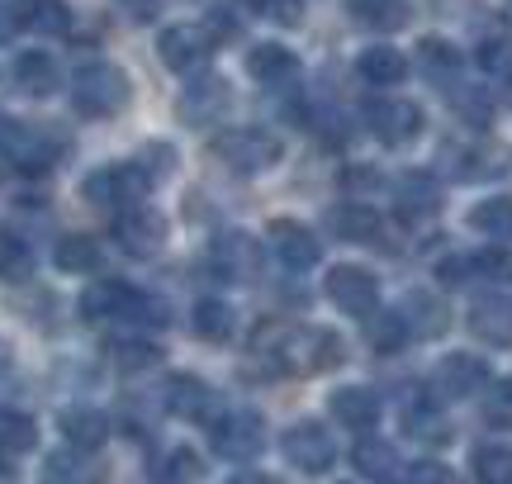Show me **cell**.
<instances>
[{
  "label": "cell",
  "mask_w": 512,
  "mask_h": 484,
  "mask_svg": "<svg viewBox=\"0 0 512 484\" xmlns=\"http://www.w3.org/2000/svg\"><path fill=\"white\" fill-rule=\"evenodd\" d=\"M266 356L275 361V371L285 375H323L332 366H342V337L332 328H318V323L280 328L275 342L266 347Z\"/></svg>",
  "instance_id": "6da1fadb"
},
{
  "label": "cell",
  "mask_w": 512,
  "mask_h": 484,
  "mask_svg": "<svg viewBox=\"0 0 512 484\" xmlns=\"http://www.w3.org/2000/svg\"><path fill=\"white\" fill-rule=\"evenodd\" d=\"M128 100H133V81L114 62H91L72 76V105L86 119H114L128 110Z\"/></svg>",
  "instance_id": "7a4b0ae2"
},
{
  "label": "cell",
  "mask_w": 512,
  "mask_h": 484,
  "mask_svg": "<svg viewBox=\"0 0 512 484\" xmlns=\"http://www.w3.org/2000/svg\"><path fill=\"white\" fill-rule=\"evenodd\" d=\"M441 171L451 181H498L512 171V148L503 138H489V133L451 138V143H441Z\"/></svg>",
  "instance_id": "3957f363"
},
{
  "label": "cell",
  "mask_w": 512,
  "mask_h": 484,
  "mask_svg": "<svg viewBox=\"0 0 512 484\" xmlns=\"http://www.w3.org/2000/svg\"><path fill=\"white\" fill-rule=\"evenodd\" d=\"M152 190H157V181L143 171V162H119V167L91 171L81 195H86L91 205H105V209H133V205H143Z\"/></svg>",
  "instance_id": "277c9868"
},
{
  "label": "cell",
  "mask_w": 512,
  "mask_h": 484,
  "mask_svg": "<svg viewBox=\"0 0 512 484\" xmlns=\"http://www.w3.org/2000/svg\"><path fill=\"white\" fill-rule=\"evenodd\" d=\"M214 157H219L228 171L252 176V171H266L280 162V138L266 129H223L219 138H214Z\"/></svg>",
  "instance_id": "5b68a950"
},
{
  "label": "cell",
  "mask_w": 512,
  "mask_h": 484,
  "mask_svg": "<svg viewBox=\"0 0 512 484\" xmlns=\"http://www.w3.org/2000/svg\"><path fill=\"white\" fill-rule=\"evenodd\" d=\"M209 447L219 451L223 461H256L266 447V428L252 409H228L209 418Z\"/></svg>",
  "instance_id": "8992f818"
},
{
  "label": "cell",
  "mask_w": 512,
  "mask_h": 484,
  "mask_svg": "<svg viewBox=\"0 0 512 484\" xmlns=\"http://www.w3.org/2000/svg\"><path fill=\"white\" fill-rule=\"evenodd\" d=\"M209 266L228 285H247V280L261 276V242L252 233H242V228H228V233L209 242Z\"/></svg>",
  "instance_id": "52a82bcc"
},
{
  "label": "cell",
  "mask_w": 512,
  "mask_h": 484,
  "mask_svg": "<svg viewBox=\"0 0 512 484\" xmlns=\"http://www.w3.org/2000/svg\"><path fill=\"white\" fill-rule=\"evenodd\" d=\"M214 48H219V43H214V34H209L204 24H171V29H162V38H157V57H162V67H171L176 76L200 72Z\"/></svg>",
  "instance_id": "ba28073f"
},
{
  "label": "cell",
  "mask_w": 512,
  "mask_h": 484,
  "mask_svg": "<svg viewBox=\"0 0 512 484\" xmlns=\"http://www.w3.org/2000/svg\"><path fill=\"white\" fill-rule=\"evenodd\" d=\"M489 380L494 375H489V361L479 352H451L441 356L437 371H432V394L437 399H475Z\"/></svg>",
  "instance_id": "9c48e42d"
},
{
  "label": "cell",
  "mask_w": 512,
  "mask_h": 484,
  "mask_svg": "<svg viewBox=\"0 0 512 484\" xmlns=\"http://www.w3.org/2000/svg\"><path fill=\"white\" fill-rule=\"evenodd\" d=\"M166 233H171V224L152 205H133L114 219V242L128 257H157L166 247Z\"/></svg>",
  "instance_id": "30bf717a"
},
{
  "label": "cell",
  "mask_w": 512,
  "mask_h": 484,
  "mask_svg": "<svg viewBox=\"0 0 512 484\" xmlns=\"http://www.w3.org/2000/svg\"><path fill=\"white\" fill-rule=\"evenodd\" d=\"M280 451H285V461L299 466L304 475H323V470H332V461H337V447H332L328 428H318L313 418H299L294 428H285Z\"/></svg>",
  "instance_id": "8fae6325"
},
{
  "label": "cell",
  "mask_w": 512,
  "mask_h": 484,
  "mask_svg": "<svg viewBox=\"0 0 512 484\" xmlns=\"http://www.w3.org/2000/svg\"><path fill=\"white\" fill-rule=\"evenodd\" d=\"M328 299L351 318H370L380 309V285L370 276L366 266H332L328 280H323Z\"/></svg>",
  "instance_id": "7c38bea8"
},
{
  "label": "cell",
  "mask_w": 512,
  "mask_h": 484,
  "mask_svg": "<svg viewBox=\"0 0 512 484\" xmlns=\"http://www.w3.org/2000/svg\"><path fill=\"white\" fill-rule=\"evenodd\" d=\"M366 124L384 148H403L422 133V110L413 100H375L366 110Z\"/></svg>",
  "instance_id": "4fadbf2b"
},
{
  "label": "cell",
  "mask_w": 512,
  "mask_h": 484,
  "mask_svg": "<svg viewBox=\"0 0 512 484\" xmlns=\"http://www.w3.org/2000/svg\"><path fill=\"white\" fill-rule=\"evenodd\" d=\"M233 110V91L223 76H195L181 91V119L185 124H219V114Z\"/></svg>",
  "instance_id": "5bb4252c"
},
{
  "label": "cell",
  "mask_w": 512,
  "mask_h": 484,
  "mask_svg": "<svg viewBox=\"0 0 512 484\" xmlns=\"http://www.w3.org/2000/svg\"><path fill=\"white\" fill-rule=\"evenodd\" d=\"M133 304H138L133 285H124V280H95L81 295V318L86 323H119V318H133Z\"/></svg>",
  "instance_id": "9a60e30c"
},
{
  "label": "cell",
  "mask_w": 512,
  "mask_h": 484,
  "mask_svg": "<svg viewBox=\"0 0 512 484\" xmlns=\"http://www.w3.org/2000/svg\"><path fill=\"white\" fill-rule=\"evenodd\" d=\"M266 238H271L275 257L285 261L290 271H309V266H318V238H313L304 224H294V219H275V224L266 228Z\"/></svg>",
  "instance_id": "2e32d148"
},
{
  "label": "cell",
  "mask_w": 512,
  "mask_h": 484,
  "mask_svg": "<svg viewBox=\"0 0 512 484\" xmlns=\"http://www.w3.org/2000/svg\"><path fill=\"white\" fill-rule=\"evenodd\" d=\"M166 409L176 418H190V423H209L214 418V390L200 375H171L166 380Z\"/></svg>",
  "instance_id": "e0dca14e"
},
{
  "label": "cell",
  "mask_w": 512,
  "mask_h": 484,
  "mask_svg": "<svg viewBox=\"0 0 512 484\" xmlns=\"http://www.w3.org/2000/svg\"><path fill=\"white\" fill-rule=\"evenodd\" d=\"M328 413L342 428L370 432L375 418H380V399H375V390H366V385H342V390L328 394Z\"/></svg>",
  "instance_id": "ac0fdd59"
},
{
  "label": "cell",
  "mask_w": 512,
  "mask_h": 484,
  "mask_svg": "<svg viewBox=\"0 0 512 484\" xmlns=\"http://www.w3.org/2000/svg\"><path fill=\"white\" fill-rule=\"evenodd\" d=\"M399 318L403 328L413 337H441L446 333V323H451V314H446V304H441L432 290H408L399 304Z\"/></svg>",
  "instance_id": "d6986e66"
},
{
  "label": "cell",
  "mask_w": 512,
  "mask_h": 484,
  "mask_svg": "<svg viewBox=\"0 0 512 484\" xmlns=\"http://www.w3.org/2000/svg\"><path fill=\"white\" fill-rule=\"evenodd\" d=\"M394 195H399V214L413 224V219H432L441 209V186L437 176H427V171H408L394 181Z\"/></svg>",
  "instance_id": "ffe728a7"
},
{
  "label": "cell",
  "mask_w": 512,
  "mask_h": 484,
  "mask_svg": "<svg viewBox=\"0 0 512 484\" xmlns=\"http://www.w3.org/2000/svg\"><path fill=\"white\" fill-rule=\"evenodd\" d=\"M247 76L256 86H285L299 76V57L285 48V43H256L247 53Z\"/></svg>",
  "instance_id": "44dd1931"
},
{
  "label": "cell",
  "mask_w": 512,
  "mask_h": 484,
  "mask_svg": "<svg viewBox=\"0 0 512 484\" xmlns=\"http://www.w3.org/2000/svg\"><path fill=\"white\" fill-rule=\"evenodd\" d=\"M470 333L489 347H512V299L489 295L470 309Z\"/></svg>",
  "instance_id": "7402d4cb"
},
{
  "label": "cell",
  "mask_w": 512,
  "mask_h": 484,
  "mask_svg": "<svg viewBox=\"0 0 512 484\" xmlns=\"http://www.w3.org/2000/svg\"><path fill=\"white\" fill-rule=\"evenodd\" d=\"M328 228L342 242H375L380 238V214L361 200H342L337 209H328Z\"/></svg>",
  "instance_id": "603a6c76"
},
{
  "label": "cell",
  "mask_w": 512,
  "mask_h": 484,
  "mask_svg": "<svg viewBox=\"0 0 512 484\" xmlns=\"http://www.w3.org/2000/svg\"><path fill=\"white\" fill-rule=\"evenodd\" d=\"M53 261H57V271H67V276H91V271H100L105 252L86 233H62L53 247Z\"/></svg>",
  "instance_id": "cb8c5ba5"
},
{
  "label": "cell",
  "mask_w": 512,
  "mask_h": 484,
  "mask_svg": "<svg viewBox=\"0 0 512 484\" xmlns=\"http://www.w3.org/2000/svg\"><path fill=\"white\" fill-rule=\"evenodd\" d=\"M356 72H361V81H370V86H399L403 76H408V57H403L399 48L375 43V48H361Z\"/></svg>",
  "instance_id": "d4e9b609"
},
{
  "label": "cell",
  "mask_w": 512,
  "mask_h": 484,
  "mask_svg": "<svg viewBox=\"0 0 512 484\" xmlns=\"http://www.w3.org/2000/svg\"><path fill=\"white\" fill-rule=\"evenodd\" d=\"M147 475H152V484H200L204 461H200V451H190V447H166L147 466Z\"/></svg>",
  "instance_id": "484cf974"
},
{
  "label": "cell",
  "mask_w": 512,
  "mask_h": 484,
  "mask_svg": "<svg viewBox=\"0 0 512 484\" xmlns=\"http://www.w3.org/2000/svg\"><path fill=\"white\" fill-rule=\"evenodd\" d=\"M62 437H67L76 451H100L105 437H110V418L100 409H67L62 413Z\"/></svg>",
  "instance_id": "4316f807"
},
{
  "label": "cell",
  "mask_w": 512,
  "mask_h": 484,
  "mask_svg": "<svg viewBox=\"0 0 512 484\" xmlns=\"http://www.w3.org/2000/svg\"><path fill=\"white\" fill-rule=\"evenodd\" d=\"M15 81L24 95H53L62 86V76H57V62L48 53H19L15 57Z\"/></svg>",
  "instance_id": "83f0119b"
},
{
  "label": "cell",
  "mask_w": 512,
  "mask_h": 484,
  "mask_svg": "<svg viewBox=\"0 0 512 484\" xmlns=\"http://www.w3.org/2000/svg\"><path fill=\"white\" fill-rule=\"evenodd\" d=\"M465 224L475 228L479 238H494V242H508L512 238V195H494V200H479Z\"/></svg>",
  "instance_id": "f1b7e54d"
},
{
  "label": "cell",
  "mask_w": 512,
  "mask_h": 484,
  "mask_svg": "<svg viewBox=\"0 0 512 484\" xmlns=\"http://www.w3.org/2000/svg\"><path fill=\"white\" fill-rule=\"evenodd\" d=\"M347 10L356 24L380 29V34H394L408 24V0H347Z\"/></svg>",
  "instance_id": "f546056e"
},
{
  "label": "cell",
  "mask_w": 512,
  "mask_h": 484,
  "mask_svg": "<svg viewBox=\"0 0 512 484\" xmlns=\"http://www.w3.org/2000/svg\"><path fill=\"white\" fill-rule=\"evenodd\" d=\"M418 67L427 72V81H437L441 91H446V81H456V72H460V48L446 43V38H422Z\"/></svg>",
  "instance_id": "4dcf8cb0"
},
{
  "label": "cell",
  "mask_w": 512,
  "mask_h": 484,
  "mask_svg": "<svg viewBox=\"0 0 512 484\" xmlns=\"http://www.w3.org/2000/svg\"><path fill=\"white\" fill-rule=\"evenodd\" d=\"M351 461H356V470L370 475V480H394V475H399V451L389 447V442H380V437H361L356 451H351Z\"/></svg>",
  "instance_id": "1f68e13d"
},
{
  "label": "cell",
  "mask_w": 512,
  "mask_h": 484,
  "mask_svg": "<svg viewBox=\"0 0 512 484\" xmlns=\"http://www.w3.org/2000/svg\"><path fill=\"white\" fill-rule=\"evenodd\" d=\"M190 328L200 342H228L233 337V309L223 299H200L195 314H190Z\"/></svg>",
  "instance_id": "d6a6232c"
},
{
  "label": "cell",
  "mask_w": 512,
  "mask_h": 484,
  "mask_svg": "<svg viewBox=\"0 0 512 484\" xmlns=\"http://www.w3.org/2000/svg\"><path fill=\"white\" fill-rule=\"evenodd\" d=\"M29 276H34V247L19 233L0 228V280L15 285V280H29Z\"/></svg>",
  "instance_id": "836d02e7"
},
{
  "label": "cell",
  "mask_w": 512,
  "mask_h": 484,
  "mask_svg": "<svg viewBox=\"0 0 512 484\" xmlns=\"http://www.w3.org/2000/svg\"><path fill=\"white\" fill-rule=\"evenodd\" d=\"M19 19L38 34H67L72 10H67V0H19Z\"/></svg>",
  "instance_id": "e575fe53"
},
{
  "label": "cell",
  "mask_w": 512,
  "mask_h": 484,
  "mask_svg": "<svg viewBox=\"0 0 512 484\" xmlns=\"http://www.w3.org/2000/svg\"><path fill=\"white\" fill-rule=\"evenodd\" d=\"M470 466H475L479 484H512V447H503V442H479L475 456H470Z\"/></svg>",
  "instance_id": "d590c367"
},
{
  "label": "cell",
  "mask_w": 512,
  "mask_h": 484,
  "mask_svg": "<svg viewBox=\"0 0 512 484\" xmlns=\"http://www.w3.org/2000/svg\"><path fill=\"white\" fill-rule=\"evenodd\" d=\"M38 428L29 413H0V456H24L34 451Z\"/></svg>",
  "instance_id": "8d00e7d4"
},
{
  "label": "cell",
  "mask_w": 512,
  "mask_h": 484,
  "mask_svg": "<svg viewBox=\"0 0 512 484\" xmlns=\"http://www.w3.org/2000/svg\"><path fill=\"white\" fill-rule=\"evenodd\" d=\"M479 394H484V404H479V409H484V423L498 432H512V375L489 380Z\"/></svg>",
  "instance_id": "74e56055"
},
{
  "label": "cell",
  "mask_w": 512,
  "mask_h": 484,
  "mask_svg": "<svg viewBox=\"0 0 512 484\" xmlns=\"http://www.w3.org/2000/svg\"><path fill=\"white\" fill-rule=\"evenodd\" d=\"M403 423H408V432H413L418 442H432V447H437V442H451V423H446L437 409H427V404H418L413 413H403Z\"/></svg>",
  "instance_id": "f35d334b"
},
{
  "label": "cell",
  "mask_w": 512,
  "mask_h": 484,
  "mask_svg": "<svg viewBox=\"0 0 512 484\" xmlns=\"http://www.w3.org/2000/svg\"><path fill=\"white\" fill-rule=\"evenodd\" d=\"M162 352H157V342H147V337H124V342H114V366H124V371H147V366H157Z\"/></svg>",
  "instance_id": "ab89813d"
},
{
  "label": "cell",
  "mask_w": 512,
  "mask_h": 484,
  "mask_svg": "<svg viewBox=\"0 0 512 484\" xmlns=\"http://www.w3.org/2000/svg\"><path fill=\"white\" fill-rule=\"evenodd\" d=\"M479 67L494 76H512V38H484L479 43Z\"/></svg>",
  "instance_id": "60d3db41"
},
{
  "label": "cell",
  "mask_w": 512,
  "mask_h": 484,
  "mask_svg": "<svg viewBox=\"0 0 512 484\" xmlns=\"http://www.w3.org/2000/svg\"><path fill=\"white\" fill-rule=\"evenodd\" d=\"M403 333H408V328H403L399 314H380V309L370 314V337H375V347H380V352H394V347L403 342Z\"/></svg>",
  "instance_id": "b9f144b4"
},
{
  "label": "cell",
  "mask_w": 512,
  "mask_h": 484,
  "mask_svg": "<svg viewBox=\"0 0 512 484\" xmlns=\"http://www.w3.org/2000/svg\"><path fill=\"white\" fill-rule=\"evenodd\" d=\"M456 110H460V119H465L470 129H484V124H489V114H494V105H489V95L484 91H456Z\"/></svg>",
  "instance_id": "7bdbcfd3"
},
{
  "label": "cell",
  "mask_w": 512,
  "mask_h": 484,
  "mask_svg": "<svg viewBox=\"0 0 512 484\" xmlns=\"http://www.w3.org/2000/svg\"><path fill=\"white\" fill-rule=\"evenodd\" d=\"M261 19H271V24H299L304 19V5L299 0H247Z\"/></svg>",
  "instance_id": "ee69618b"
},
{
  "label": "cell",
  "mask_w": 512,
  "mask_h": 484,
  "mask_svg": "<svg viewBox=\"0 0 512 484\" xmlns=\"http://www.w3.org/2000/svg\"><path fill=\"white\" fill-rule=\"evenodd\" d=\"M138 162H143V171L157 181V186L171 176V148H166V143H147V152L138 157Z\"/></svg>",
  "instance_id": "f6af8a7d"
},
{
  "label": "cell",
  "mask_w": 512,
  "mask_h": 484,
  "mask_svg": "<svg viewBox=\"0 0 512 484\" xmlns=\"http://www.w3.org/2000/svg\"><path fill=\"white\" fill-rule=\"evenodd\" d=\"M403 484H451V470L437 466V461H418V466H408Z\"/></svg>",
  "instance_id": "bcb514c9"
},
{
  "label": "cell",
  "mask_w": 512,
  "mask_h": 484,
  "mask_svg": "<svg viewBox=\"0 0 512 484\" xmlns=\"http://www.w3.org/2000/svg\"><path fill=\"white\" fill-rule=\"evenodd\" d=\"M24 29V19H19V5H10V0H0V43H10V38Z\"/></svg>",
  "instance_id": "7dc6e473"
},
{
  "label": "cell",
  "mask_w": 512,
  "mask_h": 484,
  "mask_svg": "<svg viewBox=\"0 0 512 484\" xmlns=\"http://www.w3.org/2000/svg\"><path fill=\"white\" fill-rule=\"evenodd\" d=\"M228 484H285V480H275V475H261V470H242V475H233Z\"/></svg>",
  "instance_id": "c3c4849f"
},
{
  "label": "cell",
  "mask_w": 512,
  "mask_h": 484,
  "mask_svg": "<svg viewBox=\"0 0 512 484\" xmlns=\"http://www.w3.org/2000/svg\"><path fill=\"white\" fill-rule=\"evenodd\" d=\"M508 105H512V86H508Z\"/></svg>",
  "instance_id": "681fc988"
}]
</instances>
